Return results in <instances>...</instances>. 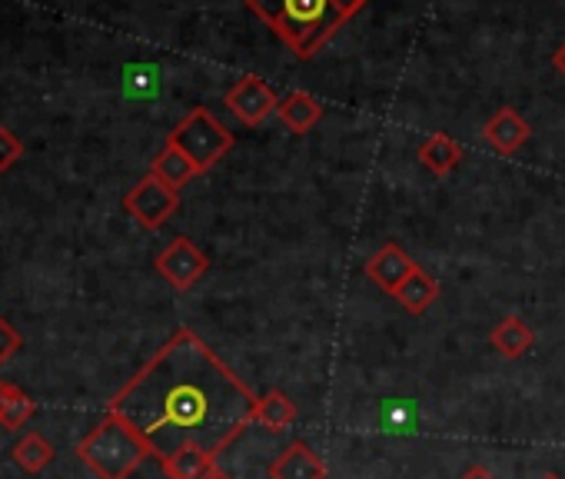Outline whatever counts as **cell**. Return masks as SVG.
I'll return each instance as SVG.
<instances>
[{
    "instance_id": "obj_1",
    "label": "cell",
    "mask_w": 565,
    "mask_h": 479,
    "mask_svg": "<svg viewBox=\"0 0 565 479\" xmlns=\"http://www.w3.org/2000/svg\"><path fill=\"white\" fill-rule=\"evenodd\" d=\"M256 396L186 327H180L107 403L150 446L153 459L183 443L220 456L249 423Z\"/></svg>"
},
{
    "instance_id": "obj_2",
    "label": "cell",
    "mask_w": 565,
    "mask_h": 479,
    "mask_svg": "<svg viewBox=\"0 0 565 479\" xmlns=\"http://www.w3.org/2000/svg\"><path fill=\"white\" fill-rule=\"evenodd\" d=\"M246 8L269 24L273 34L300 61L317 57V51L327 47L337 31L363 11L356 0H246Z\"/></svg>"
},
{
    "instance_id": "obj_3",
    "label": "cell",
    "mask_w": 565,
    "mask_h": 479,
    "mask_svg": "<svg viewBox=\"0 0 565 479\" xmlns=\"http://www.w3.org/2000/svg\"><path fill=\"white\" fill-rule=\"evenodd\" d=\"M81 462L97 476V479H130L143 459H150L147 439L117 413H107L81 443H77Z\"/></svg>"
},
{
    "instance_id": "obj_4",
    "label": "cell",
    "mask_w": 565,
    "mask_h": 479,
    "mask_svg": "<svg viewBox=\"0 0 565 479\" xmlns=\"http://www.w3.org/2000/svg\"><path fill=\"white\" fill-rule=\"evenodd\" d=\"M167 143L180 147L193 160V167L203 173V170L216 167L233 150V134L206 107H196L170 130Z\"/></svg>"
},
{
    "instance_id": "obj_5",
    "label": "cell",
    "mask_w": 565,
    "mask_h": 479,
    "mask_svg": "<svg viewBox=\"0 0 565 479\" xmlns=\"http://www.w3.org/2000/svg\"><path fill=\"white\" fill-rule=\"evenodd\" d=\"M153 267H157V274H160L177 294H186L190 287H196V284L206 277L210 257L193 244L190 236H177V240H170V244L157 254Z\"/></svg>"
},
{
    "instance_id": "obj_6",
    "label": "cell",
    "mask_w": 565,
    "mask_h": 479,
    "mask_svg": "<svg viewBox=\"0 0 565 479\" xmlns=\"http://www.w3.org/2000/svg\"><path fill=\"white\" fill-rule=\"evenodd\" d=\"M124 210L143 226V230H160L177 210H180V190L167 187L163 180H157L153 173H147L127 196H124Z\"/></svg>"
},
{
    "instance_id": "obj_7",
    "label": "cell",
    "mask_w": 565,
    "mask_h": 479,
    "mask_svg": "<svg viewBox=\"0 0 565 479\" xmlns=\"http://www.w3.org/2000/svg\"><path fill=\"white\" fill-rule=\"evenodd\" d=\"M223 104L243 127H259L263 120H269V114H276L279 97L273 94V87L259 74H243L223 94Z\"/></svg>"
},
{
    "instance_id": "obj_8",
    "label": "cell",
    "mask_w": 565,
    "mask_h": 479,
    "mask_svg": "<svg viewBox=\"0 0 565 479\" xmlns=\"http://www.w3.org/2000/svg\"><path fill=\"white\" fill-rule=\"evenodd\" d=\"M419 264L399 247V244H383L373 257H370V264H366V277L383 290V294H390V297H396L399 294V287L413 277V270H416Z\"/></svg>"
},
{
    "instance_id": "obj_9",
    "label": "cell",
    "mask_w": 565,
    "mask_h": 479,
    "mask_svg": "<svg viewBox=\"0 0 565 479\" xmlns=\"http://www.w3.org/2000/svg\"><path fill=\"white\" fill-rule=\"evenodd\" d=\"M529 124H525V117L519 114V110H512V107H499L489 120H486V127H482V137H486V143L495 150V153H502V157H512V153H519L522 147H525V140H529Z\"/></svg>"
},
{
    "instance_id": "obj_10",
    "label": "cell",
    "mask_w": 565,
    "mask_h": 479,
    "mask_svg": "<svg viewBox=\"0 0 565 479\" xmlns=\"http://www.w3.org/2000/svg\"><path fill=\"white\" fill-rule=\"evenodd\" d=\"M269 479H327V462L307 443H290L269 462Z\"/></svg>"
},
{
    "instance_id": "obj_11",
    "label": "cell",
    "mask_w": 565,
    "mask_h": 479,
    "mask_svg": "<svg viewBox=\"0 0 565 479\" xmlns=\"http://www.w3.org/2000/svg\"><path fill=\"white\" fill-rule=\"evenodd\" d=\"M160 466H163L167 479H206L216 469V456H210L196 443H183L180 449L163 456Z\"/></svg>"
},
{
    "instance_id": "obj_12",
    "label": "cell",
    "mask_w": 565,
    "mask_h": 479,
    "mask_svg": "<svg viewBox=\"0 0 565 479\" xmlns=\"http://www.w3.org/2000/svg\"><path fill=\"white\" fill-rule=\"evenodd\" d=\"M276 117L282 120V127L294 130V134H310L323 117V104L307 91H294V94H287L279 100Z\"/></svg>"
},
{
    "instance_id": "obj_13",
    "label": "cell",
    "mask_w": 565,
    "mask_h": 479,
    "mask_svg": "<svg viewBox=\"0 0 565 479\" xmlns=\"http://www.w3.org/2000/svg\"><path fill=\"white\" fill-rule=\"evenodd\" d=\"M253 423H259L269 433H287L297 423V403L282 390H269V393L256 396Z\"/></svg>"
},
{
    "instance_id": "obj_14",
    "label": "cell",
    "mask_w": 565,
    "mask_h": 479,
    "mask_svg": "<svg viewBox=\"0 0 565 479\" xmlns=\"http://www.w3.org/2000/svg\"><path fill=\"white\" fill-rule=\"evenodd\" d=\"M489 343L495 347V353L499 356H505V360H519V356H525L532 347H535V333L529 330V323L522 320V317H505V320H499L495 327H492V333H489Z\"/></svg>"
},
{
    "instance_id": "obj_15",
    "label": "cell",
    "mask_w": 565,
    "mask_h": 479,
    "mask_svg": "<svg viewBox=\"0 0 565 479\" xmlns=\"http://www.w3.org/2000/svg\"><path fill=\"white\" fill-rule=\"evenodd\" d=\"M34 413H38V403L31 400V393H24L11 380H0V429L18 433L34 419Z\"/></svg>"
},
{
    "instance_id": "obj_16",
    "label": "cell",
    "mask_w": 565,
    "mask_h": 479,
    "mask_svg": "<svg viewBox=\"0 0 565 479\" xmlns=\"http://www.w3.org/2000/svg\"><path fill=\"white\" fill-rule=\"evenodd\" d=\"M150 173L157 177V180H163L167 187H173V190H180V187H186L200 170L193 167V160L180 150V147H173V143H163V150L153 157V167H150Z\"/></svg>"
},
{
    "instance_id": "obj_17",
    "label": "cell",
    "mask_w": 565,
    "mask_h": 479,
    "mask_svg": "<svg viewBox=\"0 0 565 479\" xmlns=\"http://www.w3.org/2000/svg\"><path fill=\"white\" fill-rule=\"evenodd\" d=\"M11 459H14L24 472L38 476V472H44V469L57 459V449H54V443H51L44 433H24V436L14 443Z\"/></svg>"
},
{
    "instance_id": "obj_18",
    "label": "cell",
    "mask_w": 565,
    "mask_h": 479,
    "mask_svg": "<svg viewBox=\"0 0 565 479\" xmlns=\"http://www.w3.org/2000/svg\"><path fill=\"white\" fill-rule=\"evenodd\" d=\"M462 160V147L449 137V134H433L423 147H419V163L433 173V177H446L459 167Z\"/></svg>"
},
{
    "instance_id": "obj_19",
    "label": "cell",
    "mask_w": 565,
    "mask_h": 479,
    "mask_svg": "<svg viewBox=\"0 0 565 479\" xmlns=\"http://www.w3.org/2000/svg\"><path fill=\"white\" fill-rule=\"evenodd\" d=\"M439 300V284H436V277H429L423 267H416L413 270V277L399 287V294H396V304L403 307V310H409V313H426L433 304Z\"/></svg>"
},
{
    "instance_id": "obj_20",
    "label": "cell",
    "mask_w": 565,
    "mask_h": 479,
    "mask_svg": "<svg viewBox=\"0 0 565 479\" xmlns=\"http://www.w3.org/2000/svg\"><path fill=\"white\" fill-rule=\"evenodd\" d=\"M21 157H24V140L11 127L0 124V173L14 170L21 163Z\"/></svg>"
},
{
    "instance_id": "obj_21",
    "label": "cell",
    "mask_w": 565,
    "mask_h": 479,
    "mask_svg": "<svg viewBox=\"0 0 565 479\" xmlns=\"http://www.w3.org/2000/svg\"><path fill=\"white\" fill-rule=\"evenodd\" d=\"M21 347H24L21 330H18L8 317H0V366L11 363V360L21 353Z\"/></svg>"
},
{
    "instance_id": "obj_22",
    "label": "cell",
    "mask_w": 565,
    "mask_h": 479,
    "mask_svg": "<svg viewBox=\"0 0 565 479\" xmlns=\"http://www.w3.org/2000/svg\"><path fill=\"white\" fill-rule=\"evenodd\" d=\"M459 479H495V476H492V472H489L486 466H469V469H466V472H462Z\"/></svg>"
},
{
    "instance_id": "obj_23",
    "label": "cell",
    "mask_w": 565,
    "mask_h": 479,
    "mask_svg": "<svg viewBox=\"0 0 565 479\" xmlns=\"http://www.w3.org/2000/svg\"><path fill=\"white\" fill-rule=\"evenodd\" d=\"M552 67H555V71H558V74L565 77V41H562V44L555 47V54H552Z\"/></svg>"
},
{
    "instance_id": "obj_24",
    "label": "cell",
    "mask_w": 565,
    "mask_h": 479,
    "mask_svg": "<svg viewBox=\"0 0 565 479\" xmlns=\"http://www.w3.org/2000/svg\"><path fill=\"white\" fill-rule=\"evenodd\" d=\"M206 479H233V476H230V472H223V469L216 466V469H213V472H210Z\"/></svg>"
},
{
    "instance_id": "obj_25",
    "label": "cell",
    "mask_w": 565,
    "mask_h": 479,
    "mask_svg": "<svg viewBox=\"0 0 565 479\" xmlns=\"http://www.w3.org/2000/svg\"><path fill=\"white\" fill-rule=\"evenodd\" d=\"M539 479H558V476H552V472H545V476H539Z\"/></svg>"
},
{
    "instance_id": "obj_26",
    "label": "cell",
    "mask_w": 565,
    "mask_h": 479,
    "mask_svg": "<svg viewBox=\"0 0 565 479\" xmlns=\"http://www.w3.org/2000/svg\"><path fill=\"white\" fill-rule=\"evenodd\" d=\"M356 4H360V8H366V4H370V0H356Z\"/></svg>"
}]
</instances>
